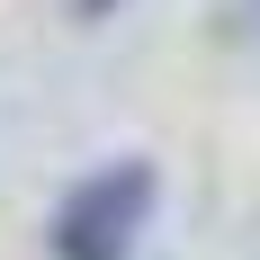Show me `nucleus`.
Here are the masks:
<instances>
[{"label": "nucleus", "instance_id": "obj_1", "mask_svg": "<svg viewBox=\"0 0 260 260\" xmlns=\"http://www.w3.org/2000/svg\"><path fill=\"white\" fill-rule=\"evenodd\" d=\"M144 215H153V171H144V161L90 171V180L63 198V215H54V260H135Z\"/></svg>", "mask_w": 260, "mask_h": 260}]
</instances>
